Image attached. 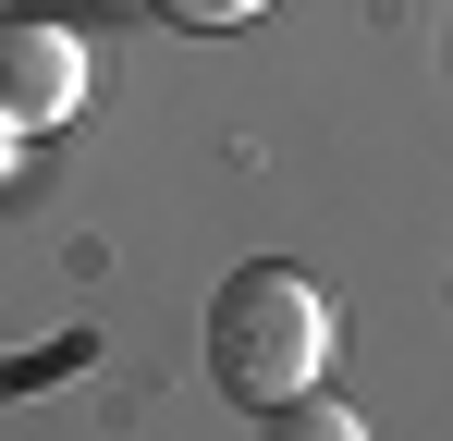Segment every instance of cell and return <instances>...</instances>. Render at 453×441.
<instances>
[{
    "label": "cell",
    "mask_w": 453,
    "mask_h": 441,
    "mask_svg": "<svg viewBox=\"0 0 453 441\" xmlns=\"http://www.w3.org/2000/svg\"><path fill=\"white\" fill-rule=\"evenodd\" d=\"M319 368H331V306H319V282L282 270V258H245L221 282V306H209V380H221L245 417H270V405L319 392Z\"/></svg>",
    "instance_id": "6da1fadb"
},
{
    "label": "cell",
    "mask_w": 453,
    "mask_h": 441,
    "mask_svg": "<svg viewBox=\"0 0 453 441\" xmlns=\"http://www.w3.org/2000/svg\"><path fill=\"white\" fill-rule=\"evenodd\" d=\"M86 111V50L74 25H0V135H62Z\"/></svg>",
    "instance_id": "7a4b0ae2"
},
{
    "label": "cell",
    "mask_w": 453,
    "mask_h": 441,
    "mask_svg": "<svg viewBox=\"0 0 453 441\" xmlns=\"http://www.w3.org/2000/svg\"><path fill=\"white\" fill-rule=\"evenodd\" d=\"M270 441H368V417L331 392H295V405H270Z\"/></svg>",
    "instance_id": "3957f363"
},
{
    "label": "cell",
    "mask_w": 453,
    "mask_h": 441,
    "mask_svg": "<svg viewBox=\"0 0 453 441\" xmlns=\"http://www.w3.org/2000/svg\"><path fill=\"white\" fill-rule=\"evenodd\" d=\"M270 0H159V25H196V37H221V25H257Z\"/></svg>",
    "instance_id": "277c9868"
}]
</instances>
